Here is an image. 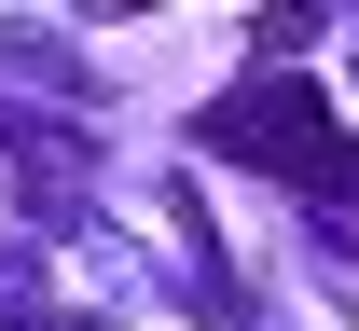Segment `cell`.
<instances>
[{
  "label": "cell",
  "instance_id": "obj_5",
  "mask_svg": "<svg viewBox=\"0 0 359 331\" xmlns=\"http://www.w3.org/2000/svg\"><path fill=\"white\" fill-rule=\"evenodd\" d=\"M83 14H166V0H83Z\"/></svg>",
  "mask_w": 359,
  "mask_h": 331
},
{
  "label": "cell",
  "instance_id": "obj_2",
  "mask_svg": "<svg viewBox=\"0 0 359 331\" xmlns=\"http://www.w3.org/2000/svg\"><path fill=\"white\" fill-rule=\"evenodd\" d=\"M0 193H14L42 235H55V221H83V139H69V111H42V125L0 111Z\"/></svg>",
  "mask_w": 359,
  "mask_h": 331
},
{
  "label": "cell",
  "instance_id": "obj_3",
  "mask_svg": "<svg viewBox=\"0 0 359 331\" xmlns=\"http://www.w3.org/2000/svg\"><path fill=\"white\" fill-rule=\"evenodd\" d=\"M0 331H97L83 304L42 276V248H28V235H0Z\"/></svg>",
  "mask_w": 359,
  "mask_h": 331
},
{
  "label": "cell",
  "instance_id": "obj_1",
  "mask_svg": "<svg viewBox=\"0 0 359 331\" xmlns=\"http://www.w3.org/2000/svg\"><path fill=\"white\" fill-rule=\"evenodd\" d=\"M194 139L222 152V166H263V180L318 193V207H359V125L304 83V69H249V83H222L208 111H194Z\"/></svg>",
  "mask_w": 359,
  "mask_h": 331
},
{
  "label": "cell",
  "instance_id": "obj_4",
  "mask_svg": "<svg viewBox=\"0 0 359 331\" xmlns=\"http://www.w3.org/2000/svg\"><path fill=\"white\" fill-rule=\"evenodd\" d=\"M304 42H332V0H263L249 14V55L263 69H304Z\"/></svg>",
  "mask_w": 359,
  "mask_h": 331
}]
</instances>
